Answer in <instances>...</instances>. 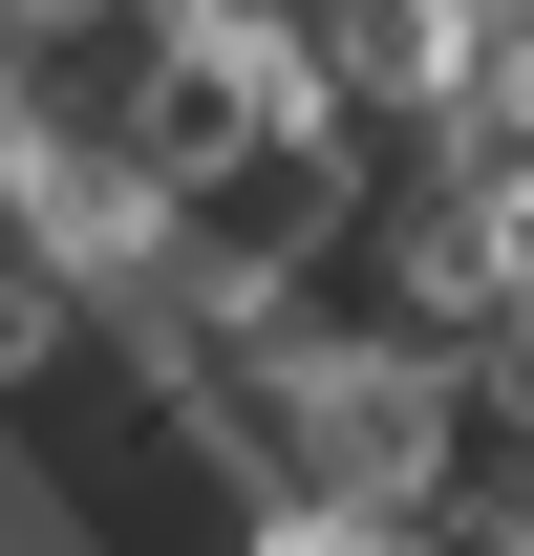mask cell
Returning <instances> with one entry per match:
<instances>
[{
  "label": "cell",
  "mask_w": 534,
  "mask_h": 556,
  "mask_svg": "<svg viewBox=\"0 0 534 556\" xmlns=\"http://www.w3.org/2000/svg\"><path fill=\"white\" fill-rule=\"evenodd\" d=\"M236 556H406V535H385V514H342V492H257V535H236Z\"/></svg>",
  "instance_id": "obj_1"
}]
</instances>
